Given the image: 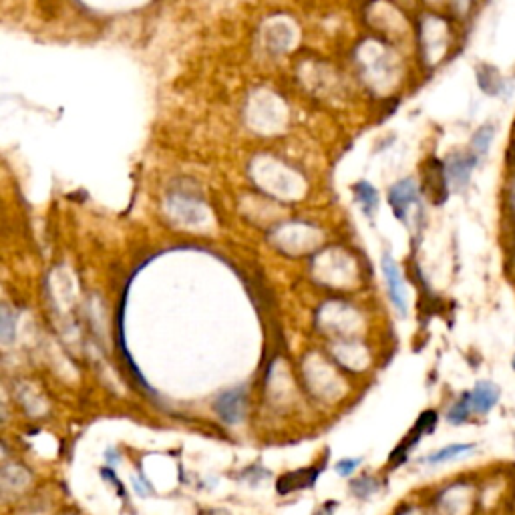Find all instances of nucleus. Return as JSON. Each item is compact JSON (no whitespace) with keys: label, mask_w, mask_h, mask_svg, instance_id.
I'll list each match as a JSON object with an SVG mask.
<instances>
[{"label":"nucleus","mask_w":515,"mask_h":515,"mask_svg":"<svg viewBox=\"0 0 515 515\" xmlns=\"http://www.w3.org/2000/svg\"><path fill=\"white\" fill-rule=\"evenodd\" d=\"M381 266H383V274H385L386 290H388L390 302L397 308V312L401 316H404L407 314V292H404V282H402L399 264L395 262V258L390 254H385Z\"/></svg>","instance_id":"1"},{"label":"nucleus","mask_w":515,"mask_h":515,"mask_svg":"<svg viewBox=\"0 0 515 515\" xmlns=\"http://www.w3.org/2000/svg\"><path fill=\"white\" fill-rule=\"evenodd\" d=\"M418 199V192L417 185L413 179H404V181H399L397 185H393V190L388 193V202H390V208L395 211L397 220L401 222H407V213H409V208L413 204H417Z\"/></svg>","instance_id":"2"},{"label":"nucleus","mask_w":515,"mask_h":515,"mask_svg":"<svg viewBox=\"0 0 515 515\" xmlns=\"http://www.w3.org/2000/svg\"><path fill=\"white\" fill-rule=\"evenodd\" d=\"M244 402H246V395L241 388H230L222 393L216 401V413L220 418L227 423V425H236L244 415Z\"/></svg>","instance_id":"3"},{"label":"nucleus","mask_w":515,"mask_h":515,"mask_svg":"<svg viewBox=\"0 0 515 515\" xmlns=\"http://www.w3.org/2000/svg\"><path fill=\"white\" fill-rule=\"evenodd\" d=\"M499 386L495 383H489V381H481L473 386V390L467 393V399H469V407H471V413H477V415H485L489 413L499 401Z\"/></svg>","instance_id":"4"},{"label":"nucleus","mask_w":515,"mask_h":515,"mask_svg":"<svg viewBox=\"0 0 515 515\" xmlns=\"http://www.w3.org/2000/svg\"><path fill=\"white\" fill-rule=\"evenodd\" d=\"M318 473L320 471L316 467H304V469H298V471H292V473H284L276 481V489H278L280 495H288V493H294V491L312 487L318 479Z\"/></svg>","instance_id":"5"},{"label":"nucleus","mask_w":515,"mask_h":515,"mask_svg":"<svg viewBox=\"0 0 515 515\" xmlns=\"http://www.w3.org/2000/svg\"><path fill=\"white\" fill-rule=\"evenodd\" d=\"M475 161L477 160L473 155H463V153L451 157L449 165H447V174H449V179L457 188H463L469 181L471 169L475 167Z\"/></svg>","instance_id":"6"},{"label":"nucleus","mask_w":515,"mask_h":515,"mask_svg":"<svg viewBox=\"0 0 515 515\" xmlns=\"http://www.w3.org/2000/svg\"><path fill=\"white\" fill-rule=\"evenodd\" d=\"M475 451L473 443H455V445H447L443 449L435 451L429 457H425V463L427 465H441V463H447V461H455L463 455H469Z\"/></svg>","instance_id":"7"},{"label":"nucleus","mask_w":515,"mask_h":515,"mask_svg":"<svg viewBox=\"0 0 515 515\" xmlns=\"http://www.w3.org/2000/svg\"><path fill=\"white\" fill-rule=\"evenodd\" d=\"M353 192L354 197H356V202L360 204L362 211H365L369 218H372L376 208H379V193H376V190H374L370 183H367V181H360V183L354 185Z\"/></svg>","instance_id":"8"},{"label":"nucleus","mask_w":515,"mask_h":515,"mask_svg":"<svg viewBox=\"0 0 515 515\" xmlns=\"http://www.w3.org/2000/svg\"><path fill=\"white\" fill-rule=\"evenodd\" d=\"M471 415V407H469V399H467V393L459 399V401L455 402L453 407L449 409V413H447V421L453 423V425H461V423H465L467 418Z\"/></svg>","instance_id":"9"},{"label":"nucleus","mask_w":515,"mask_h":515,"mask_svg":"<svg viewBox=\"0 0 515 515\" xmlns=\"http://www.w3.org/2000/svg\"><path fill=\"white\" fill-rule=\"evenodd\" d=\"M376 481L372 479V477H360V479H356V481L351 483V489H353V493L356 498H369L370 493H374L376 491Z\"/></svg>","instance_id":"10"},{"label":"nucleus","mask_w":515,"mask_h":515,"mask_svg":"<svg viewBox=\"0 0 515 515\" xmlns=\"http://www.w3.org/2000/svg\"><path fill=\"white\" fill-rule=\"evenodd\" d=\"M491 137H493V127L485 125V127L479 129L475 133V137H473V149H475V153H485L489 143H491Z\"/></svg>","instance_id":"11"},{"label":"nucleus","mask_w":515,"mask_h":515,"mask_svg":"<svg viewBox=\"0 0 515 515\" xmlns=\"http://www.w3.org/2000/svg\"><path fill=\"white\" fill-rule=\"evenodd\" d=\"M362 463V459H340L337 463V473L338 475H342V477H351V473H353L356 467Z\"/></svg>","instance_id":"12"},{"label":"nucleus","mask_w":515,"mask_h":515,"mask_svg":"<svg viewBox=\"0 0 515 515\" xmlns=\"http://www.w3.org/2000/svg\"><path fill=\"white\" fill-rule=\"evenodd\" d=\"M13 330H15V324L10 320V312L4 308V314H2V340L8 342L13 338Z\"/></svg>","instance_id":"13"},{"label":"nucleus","mask_w":515,"mask_h":515,"mask_svg":"<svg viewBox=\"0 0 515 515\" xmlns=\"http://www.w3.org/2000/svg\"><path fill=\"white\" fill-rule=\"evenodd\" d=\"M314 515H334V503H326V505L320 507Z\"/></svg>","instance_id":"14"},{"label":"nucleus","mask_w":515,"mask_h":515,"mask_svg":"<svg viewBox=\"0 0 515 515\" xmlns=\"http://www.w3.org/2000/svg\"><path fill=\"white\" fill-rule=\"evenodd\" d=\"M209 515H213V514H209ZM220 515H225V514H220Z\"/></svg>","instance_id":"15"}]
</instances>
